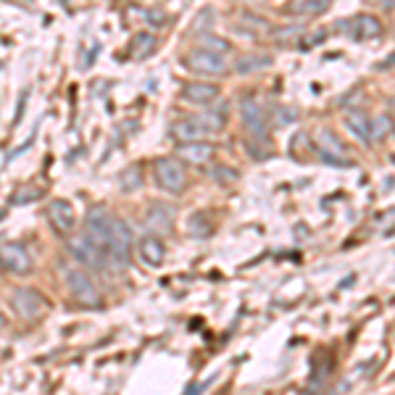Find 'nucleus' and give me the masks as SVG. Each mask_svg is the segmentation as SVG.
<instances>
[{"label": "nucleus", "instance_id": "nucleus-1", "mask_svg": "<svg viewBox=\"0 0 395 395\" xmlns=\"http://www.w3.org/2000/svg\"><path fill=\"white\" fill-rule=\"evenodd\" d=\"M66 248H69V256L82 264L87 269H103L108 256H106V250L101 245H95L85 232L82 235H71L69 240H66Z\"/></svg>", "mask_w": 395, "mask_h": 395}, {"label": "nucleus", "instance_id": "nucleus-2", "mask_svg": "<svg viewBox=\"0 0 395 395\" xmlns=\"http://www.w3.org/2000/svg\"><path fill=\"white\" fill-rule=\"evenodd\" d=\"M129 250H132V227H129L124 219L113 216L111 237H108V261H111L116 269L127 267Z\"/></svg>", "mask_w": 395, "mask_h": 395}, {"label": "nucleus", "instance_id": "nucleus-3", "mask_svg": "<svg viewBox=\"0 0 395 395\" xmlns=\"http://www.w3.org/2000/svg\"><path fill=\"white\" fill-rule=\"evenodd\" d=\"M63 279H66L69 292L82 306H87V309H98L101 306V292H98L93 279L82 269H63Z\"/></svg>", "mask_w": 395, "mask_h": 395}, {"label": "nucleus", "instance_id": "nucleus-4", "mask_svg": "<svg viewBox=\"0 0 395 395\" xmlns=\"http://www.w3.org/2000/svg\"><path fill=\"white\" fill-rule=\"evenodd\" d=\"M11 306L21 319H37L48 309L45 295L40 290H35V287H16L11 292Z\"/></svg>", "mask_w": 395, "mask_h": 395}, {"label": "nucleus", "instance_id": "nucleus-5", "mask_svg": "<svg viewBox=\"0 0 395 395\" xmlns=\"http://www.w3.org/2000/svg\"><path fill=\"white\" fill-rule=\"evenodd\" d=\"M153 174H155V182L163 190H169V193H182L185 185H188L185 166L180 161H174V158H158L153 166Z\"/></svg>", "mask_w": 395, "mask_h": 395}, {"label": "nucleus", "instance_id": "nucleus-6", "mask_svg": "<svg viewBox=\"0 0 395 395\" xmlns=\"http://www.w3.org/2000/svg\"><path fill=\"white\" fill-rule=\"evenodd\" d=\"M111 222H113V214H108L103 206H95L90 208V214H87V230L85 235L95 245H101L106 250V256H108V237H111Z\"/></svg>", "mask_w": 395, "mask_h": 395}, {"label": "nucleus", "instance_id": "nucleus-7", "mask_svg": "<svg viewBox=\"0 0 395 395\" xmlns=\"http://www.w3.org/2000/svg\"><path fill=\"white\" fill-rule=\"evenodd\" d=\"M317 150L322 158H327V161L340 163V166H351L348 150H345V145L337 140V135L332 129H319L317 132Z\"/></svg>", "mask_w": 395, "mask_h": 395}, {"label": "nucleus", "instance_id": "nucleus-8", "mask_svg": "<svg viewBox=\"0 0 395 395\" xmlns=\"http://www.w3.org/2000/svg\"><path fill=\"white\" fill-rule=\"evenodd\" d=\"M0 264L16 275H24L32 269V256L24 242H3L0 245Z\"/></svg>", "mask_w": 395, "mask_h": 395}, {"label": "nucleus", "instance_id": "nucleus-9", "mask_svg": "<svg viewBox=\"0 0 395 395\" xmlns=\"http://www.w3.org/2000/svg\"><path fill=\"white\" fill-rule=\"evenodd\" d=\"M188 66L193 71H198V74H214V77H219V74H224V71H227V63H224L222 56L208 53V51H203V48L190 51Z\"/></svg>", "mask_w": 395, "mask_h": 395}, {"label": "nucleus", "instance_id": "nucleus-10", "mask_svg": "<svg viewBox=\"0 0 395 395\" xmlns=\"http://www.w3.org/2000/svg\"><path fill=\"white\" fill-rule=\"evenodd\" d=\"M240 113H242V121H245V129H248L250 135L256 140H267V113H264V108L253 98L242 101Z\"/></svg>", "mask_w": 395, "mask_h": 395}, {"label": "nucleus", "instance_id": "nucleus-11", "mask_svg": "<svg viewBox=\"0 0 395 395\" xmlns=\"http://www.w3.org/2000/svg\"><path fill=\"white\" fill-rule=\"evenodd\" d=\"M48 219H51L53 230L61 235L71 232V230H74V222H77L74 208H71L66 200H51V206H48Z\"/></svg>", "mask_w": 395, "mask_h": 395}, {"label": "nucleus", "instance_id": "nucleus-12", "mask_svg": "<svg viewBox=\"0 0 395 395\" xmlns=\"http://www.w3.org/2000/svg\"><path fill=\"white\" fill-rule=\"evenodd\" d=\"M174 224V208L166 203H150L145 211V227L153 232H169Z\"/></svg>", "mask_w": 395, "mask_h": 395}, {"label": "nucleus", "instance_id": "nucleus-13", "mask_svg": "<svg viewBox=\"0 0 395 395\" xmlns=\"http://www.w3.org/2000/svg\"><path fill=\"white\" fill-rule=\"evenodd\" d=\"M138 256L143 258V264H148V267H161L166 248H163V242L158 237H143L138 245Z\"/></svg>", "mask_w": 395, "mask_h": 395}, {"label": "nucleus", "instance_id": "nucleus-14", "mask_svg": "<svg viewBox=\"0 0 395 395\" xmlns=\"http://www.w3.org/2000/svg\"><path fill=\"white\" fill-rule=\"evenodd\" d=\"M172 135L180 140L182 145H188V143H200V138H203L206 132L198 124V119H177L172 124Z\"/></svg>", "mask_w": 395, "mask_h": 395}, {"label": "nucleus", "instance_id": "nucleus-15", "mask_svg": "<svg viewBox=\"0 0 395 395\" xmlns=\"http://www.w3.org/2000/svg\"><path fill=\"white\" fill-rule=\"evenodd\" d=\"M345 124H348V129H351L361 143H369L371 140V121L364 111H359V108L345 111Z\"/></svg>", "mask_w": 395, "mask_h": 395}, {"label": "nucleus", "instance_id": "nucleus-16", "mask_svg": "<svg viewBox=\"0 0 395 395\" xmlns=\"http://www.w3.org/2000/svg\"><path fill=\"white\" fill-rule=\"evenodd\" d=\"M182 98L190 101V103H211L219 98V87L214 85H206V82H193L182 90Z\"/></svg>", "mask_w": 395, "mask_h": 395}, {"label": "nucleus", "instance_id": "nucleus-17", "mask_svg": "<svg viewBox=\"0 0 395 395\" xmlns=\"http://www.w3.org/2000/svg\"><path fill=\"white\" fill-rule=\"evenodd\" d=\"M180 158H185L193 166H200V163H208L214 158V148L208 143H188L180 148Z\"/></svg>", "mask_w": 395, "mask_h": 395}, {"label": "nucleus", "instance_id": "nucleus-18", "mask_svg": "<svg viewBox=\"0 0 395 395\" xmlns=\"http://www.w3.org/2000/svg\"><path fill=\"white\" fill-rule=\"evenodd\" d=\"M198 124L203 127V132H222L224 119H227V106H219V108H211L203 116H195Z\"/></svg>", "mask_w": 395, "mask_h": 395}, {"label": "nucleus", "instance_id": "nucleus-19", "mask_svg": "<svg viewBox=\"0 0 395 395\" xmlns=\"http://www.w3.org/2000/svg\"><path fill=\"white\" fill-rule=\"evenodd\" d=\"M379 35V21L369 14H364L353 21V37H359V40H369V37H377Z\"/></svg>", "mask_w": 395, "mask_h": 395}, {"label": "nucleus", "instance_id": "nucleus-20", "mask_svg": "<svg viewBox=\"0 0 395 395\" xmlns=\"http://www.w3.org/2000/svg\"><path fill=\"white\" fill-rule=\"evenodd\" d=\"M269 63H272L269 56H264V53H250V56H240L235 66H237L240 74H248V71H253V69H264Z\"/></svg>", "mask_w": 395, "mask_h": 395}, {"label": "nucleus", "instance_id": "nucleus-21", "mask_svg": "<svg viewBox=\"0 0 395 395\" xmlns=\"http://www.w3.org/2000/svg\"><path fill=\"white\" fill-rule=\"evenodd\" d=\"M153 45H155V37L150 32H140V35L132 37V56L143 58V56H148V53L153 51Z\"/></svg>", "mask_w": 395, "mask_h": 395}, {"label": "nucleus", "instance_id": "nucleus-22", "mask_svg": "<svg viewBox=\"0 0 395 395\" xmlns=\"http://www.w3.org/2000/svg\"><path fill=\"white\" fill-rule=\"evenodd\" d=\"M188 230H190V235H195V237H206V235H211V222L206 219V214H195V216H190Z\"/></svg>", "mask_w": 395, "mask_h": 395}, {"label": "nucleus", "instance_id": "nucleus-23", "mask_svg": "<svg viewBox=\"0 0 395 395\" xmlns=\"http://www.w3.org/2000/svg\"><path fill=\"white\" fill-rule=\"evenodd\" d=\"M203 51L208 53H216V56H222V53L230 51V43L224 40V37H216V35H203Z\"/></svg>", "mask_w": 395, "mask_h": 395}, {"label": "nucleus", "instance_id": "nucleus-24", "mask_svg": "<svg viewBox=\"0 0 395 395\" xmlns=\"http://www.w3.org/2000/svg\"><path fill=\"white\" fill-rule=\"evenodd\" d=\"M211 24H214V11L203 9L195 16V21H193V32H195V35H203V32H208V29H211Z\"/></svg>", "mask_w": 395, "mask_h": 395}, {"label": "nucleus", "instance_id": "nucleus-25", "mask_svg": "<svg viewBox=\"0 0 395 395\" xmlns=\"http://www.w3.org/2000/svg\"><path fill=\"white\" fill-rule=\"evenodd\" d=\"M327 11V3H292L290 6V14H322Z\"/></svg>", "mask_w": 395, "mask_h": 395}, {"label": "nucleus", "instance_id": "nucleus-26", "mask_svg": "<svg viewBox=\"0 0 395 395\" xmlns=\"http://www.w3.org/2000/svg\"><path fill=\"white\" fill-rule=\"evenodd\" d=\"M390 127H393V124H390V116H379V119L371 124V138L382 140L387 132H390Z\"/></svg>", "mask_w": 395, "mask_h": 395}, {"label": "nucleus", "instance_id": "nucleus-27", "mask_svg": "<svg viewBox=\"0 0 395 395\" xmlns=\"http://www.w3.org/2000/svg\"><path fill=\"white\" fill-rule=\"evenodd\" d=\"M140 182H143V172H140V169H129V172L121 177V188L135 190V188H140Z\"/></svg>", "mask_w": 395, "mask_h": 395}, {"label": "nucleus", "instance_id": "nucleus-28", "mask_svg": "<svg viewBox=\"0 0 395 395\" xmlns=\"http://www.w3.org/2000/svg\"><path fill=\"white\" fill-rule=\"evenodd\" d=\"M0 327H3V314H0Z\"/></svg>", "mask_w": 395, "mask_h": 395}, {"label": "nucleus", "instance_id": "nucleus-29", "mask_svg": "<svg viewBox=\"0 0 395 395\" xmlns=\"http://www.w3.org/2000/svg\"><path fill=\"white\" fill-rule=\"evenodd\" d=\"M0 267H3V264H0Z\"/></svg>", "mask_w": 395, "mask_h": 395}]
</instances>
